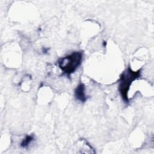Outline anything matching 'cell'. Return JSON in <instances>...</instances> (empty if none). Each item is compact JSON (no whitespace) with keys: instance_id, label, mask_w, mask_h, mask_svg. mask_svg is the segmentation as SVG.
<instances>
[{"instance_id":"cell-1","label":"cell","mask_w":154,"mask_h":154,"mask_svg":"<svg viewBox=\"0 0 154 154\" xmlns=\"http://www.w3.org/2000/svg\"><path fill=\"white\" fill-rule=\"evenodd\" d=\"M82 57L81 52H74L59 60L58 66L64 73L70 75L81 64Z\"/></svg>"},{"instance_id":"cell-2","label":"cell","mask_w":154,"mask_h":154,"mask_svg":"<svg viewBox=\"0 0 154 154\" xmlns=\"http://www.w3.org/2000/svg\"><path fill=\"white\" fill-rule=\"evenodd\" d=\"M140 75V70L134 72L131 69L130 67H128L127 70L122 74L120 78V82L119 85V91L122 97L125 102H128V92L129 91L131 84Z\"/></svg>"},{"instance_id":"cell-3","label":"cell","mask_w":154,"mask_h":154,"mask_svg":"<svg viewBox=\"0 0 154 154\" xmlns=\"http://www.w3.org/2000/svg\"><path fill=\"white\" fill-rule=\"evenodd\" d=\"M85 87L83 84L80 83L76 88L75 90V95L76 99L79 100L81 102H84L87 100V97L85 96L84 91Z\"/></svg>"},{"instance_id":"cell-4","label":"cell","mask_w":154,"mask_h":154,"mask_svg":"<svg viewBox=\"0 0 154 154\" xmlns=\"http://www.w3.org/2000/svg\"><path fill=\"white\" fill-rule=\"evenodd\" d=\"M34 140V137L32 135H26L25 138L22 140V143H20V146L22 148H26L29 144Z\"/></svg>"}]
</instances>
